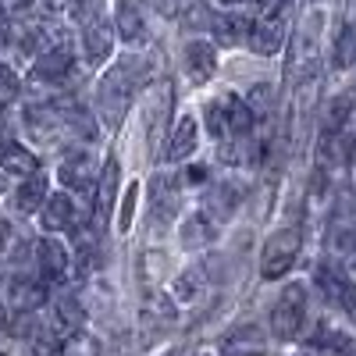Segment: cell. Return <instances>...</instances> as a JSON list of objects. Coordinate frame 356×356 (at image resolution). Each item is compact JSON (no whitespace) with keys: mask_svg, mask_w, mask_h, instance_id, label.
I'll return each instance as SVG.
<instances>
[{"mask_svg":"<svg viewBox=\"0 0 356 356\" xmlns=\"http://www.w3.org/2000/svg\"><path fill=\"white\" fill-rule=\"evenodd\" d=\"M214 22V11L203 4V0H193V4L182 11V25L189 29V33H200V29H211Z\"/></svg>","mask_w":356,"mask_h":356,"instance_id":"7402d4cb","label":"cell"},{"mask_svg":"<svg viewBox=\"0 0 356 356\" xmlns=\"http://www.w3.org/2000/svg\"><path fill=\"white\" fill-rule=\"evenodd\" d=\"M253 122H257V118H253L250 104L239 100L235 93H225V97L211 100L207 111H203V125H207V132H211L218 143L221 139H235V136H250Z\"/></svg>","mask_w":356,"mask_h":356,"instance_id":"7a4b0ae2","label":"cell"},{"mask_svg":"<svg viewBox=\"0 0 356 356\" xmlns=\"http://www.w3.org/2000/svg\"><path fill=\"white\" fill-rule=\"evenodd\" d=\"M36 267H40V278L47 285H57V282H65L68 267H72V257H68V250L61 243L47 235V239L36 243Z\"/></svg>","mask_w":356,"mask_h":356,"instance_id":"7c38bea8","label":"cell"},{"mask_svg":"<svg viewBox=\"0 0 356 356\" xmlns=\"http://www.w3.org/2000/svg\"><path fill=\"white\" fill-rule=\"evenodd\" d=\"M267 353V342H264V332L246 324V328L232 332L221 346V356H264Z\"/></svg>","mask_w":356,"mask_h":356,"instance_id":"e0dca14e","label":"cell"},{"mask_svg":"<svg viewBox=\"0 0 356 356\" xmlns=\"http://www.w3.org/2000/svg\"><path fill=\"white\" fill-rule=\"evenodd\" d=\"M335 65H339V68L356 65V25H346V29H342V36H339V43H335Z\"/></svg>","mask_w":356,"mask_h":356,"instance_id":"603a6c76","label":"cell"},{"mask_svg":"<svg viewBox=\"0 0 356 356\" xmlns=\"http://www.w3.org/2000/svg\"><path fill=\"white\" fill-rule=\"evenodd\" d=\"M150 79V61L139 54H125L122 61H118L97 86V114L104 129H118L122 125V118L129 114L139 86Z\"/></svg>","mask_w":356,"mask_h":356,"instance_id":"6da1fadb","label":"cell"},{"mask_svg":"<svg viewBox=\"0 0 356 356\" xmlns=\"http://www.w3.org/2000/svg\"><path fill=\"white\" fill-rule=\"evenodd\" d=\"M111 47H114V25L100 11L82 15V54H86V61L104 65L111 57Z\"/></svg>","mask_w":356,"mask_h":356,"instance_id":"9c48e42d","label":"cell"},{"mask_svg":"<svg viewBox=\"0 0 356 356\" xmlns=\"http://www.w3.org/2000/svg\"><path fill=\"white\" fill-rule=\"evenodd\" d=\"M118 157H107L104 171H100V182H97V228L107 225L111 218V207H114V193H118Z\"/></svg>","mask_w":356,"mask_h":356,"instance_id":"9a60e30c","label":"cell"},{"mask_svg":"<svg viewBox=\"0 0 356 356\" xmlns=\"http://www.w3.org/2000/svg\"><path fill=\"white\" fill-rule=\"evenodd\" d=\"M75 65V50H72V40L57 33L47 47H40L33 54V79L36 82H61Z\"/></svg>","mask_w":356,"mask_h":356,"instance_id":"8992f818","label":"cell"},{"mask_svg":"<svg viewBox=\"0 0 356 356\" xmlns=\"http://www.w3.org/2000/svg\"><path fill=\"white\" fill-rule=\"evenodd\" d=\"M285 29H289V0H275V4L264 11V18H257L250 25L246 43L260 57H275L285 43Z\"/></svg>","mask_w":356,"mask_h":356,"instance_id":"277c9868","label":"cell"},{"mask_svg":"<svg viewBox=\"0 0 356 356\" xmlns=\"http://www.w3.org/2000/svg\"><path fill=\"white\" fill-rule=\"evenodd\" d=\"M0 171L15 175V178L36 175L40 171V157L29 150V146H22L18 139H0Z\"/></svg>","mask_w":356,"mask_h":356,"instance_id":"4fadbf2b","label":"cell"},{"mask_svg":"<svg viewBox=\"0 0 356 356\" xmlns=\"http://www.w3.org/2000/svg\"><path fill=\"white\" fill-rule=\"evenodd\" d=\"M182 189H186V175L178 171H164V175H154L150 178V200H146V211H150V221L157 232H164L178 207H182Z\"/></svg>","mask_w":356,"mask_h":356,"instance_id":"3957f363","label":"cell"},{"mask_svg":"<svg viewBox=\"0 0 356 356\" xmlns=\"http://www.w3.org/2000/svg\"><path fill=\"white\" fill-rule=\"evenodd\" d=\"M225 4H253V0H225Z\"/></svg>","mask_w":356,"mask_h":356,"instance_id":"d6a6232c","label":"cell"},{"mask_svg":"<svg viewBox=\"0 0 356 356\" xmlns=\"http://www.w3.org/2000/svg\"><path fill=\"white\" fill-rule=\"evenodd\" d=\"M0 8H4L8 18H25L33 11V0H0Z\"/></svg>","mask_w":356,"mask_h":356,"instance_id":"4316f807","label":"cell"},{"mask_svg":"<svg viewBox=\"0 0 356 356\" xmlns=\"http://www.w3.org/2000/svg\"><path fill=\"white\" fill-rule=\"evenodd\" d=\"M154 8L161 15H175V11H182V0H154Z\"/></svg>","mask_w":356,"mask_h":356,"instance_id":"f1b7e54d","label":"cell"},{"mask_svg":"<svg viewBox=\"0 0 356 356\" xmlns=\"http://www.w3.org/2000/svg\"><path fill=\"white\" fill-rule=\"evenodd\" d=\"M196 139H200V125H196V118H193V114H186L182 122L175 125L171 139H168V161H171V164H178V161L193 157Z\"/></svg>","mask_w":356,"mask_h":356,"instance_id":"5bb4252c","label":"cell"},{"mask_svg":"<svg viewBox=\"0 0 356 356\" xmlns=\"http://www.w3.org/2000/svg\"><path fill=\"white\" fill-rule=\"evenodd\" d=\"M203 275L196 271V267H189V271H182V275H178L175 278V285H171V300L175 303H193L196 300V296L203 292Z\"/></svg>","mask_w":356,"mask_h":356,"instance_id":"44dd1931","label":"cell"},{"mask_svg":"<svg viewBox=\"0 0 356 356\" xmlns=\"http://www.w3.org/2000/svg\"><path fill=\"white\" fill-rule=\"evenodd\" d=\"M178 235H182V246H189V250H203V246L218 235V228H214V218H211V214H203V211H200V214H193V218L182 225V232H178Z\"/></svg>","mask_w":356,"mask_h":356,"instance_id":"ffe728a7","label":"cell"},{"mask_svg":"<svg viewBox=\"0 0 356 356\" xmlns=\"http://www.w3.org/2000/svg\"><path fill=\"white\" fill-rule=\"evenodd\" d=\"M250 18L246 15H214V22H211V29H214V36H218V43L221 47H239L246 36H250Z\"/></svg>","mask_w":356,"mask_h":356,"instance_id":"ac0fdd59","label":"cell"},{"mask_svg":"<svg viewBox=\"0 0 356 356\" xmlns=\"http://www.w3.org/2000/svg\"><path fill=\"white\" fill-rule=\"evenodd\" d=\"M300 356H314V353H300Z\"/></svg>","mask_w":356,"mask_h":356,"instance_id":"836d02e7","label":"cell"},{"mask_svg":"<svg viewBox=\"0 0 356 356\" xmlns=\"http://www.w3.org/2000/svg\"><path fill=\"white\" fill-rule=\"evenodd\" d=\"M43 200H47L43 175H40V171H36V175H25L22 186H18V193H15V207H18L22 214H36L40 207H43Z\"/></svg>","mask_w":356,"mask_h":356,"instance_id":"d6986e66","label":"cell"},{"mask_svg":"<svg viewBox=\"0 0 356 356\" xmlns=\"http://www.w3.org/2000/svg\"><path fill=\"white\" fill-rule=\"evenodd\" d=\"M335 303L342 307V314L356 324V282H339V292H335Z\"/></svg>","mask_w":356,"mask_h":356,"instance_id":"d4e9b609","label":"cell"},{"mask_svg":"<svg viewBox=\"0 0 356 356\" xmlns=\"http://www.w3.org/2000/svg\"><path fill=\"white\" fill-rule=\"evenodd\" d=\"M296 257H300V232H296V228L275 232L271 239H267L264 253H260V275L271 278V282L289 275V267L296 264Z\"/></svg>","mask_w":356,"mask_h":356,"instance_id":"52a82bcc","label":"cell"},{"mask_svg":"<svg viewBox=\"0 0 356 356\" xmlns=\"http://www.w3.org/2000/svg\"><path fill=\"white\" fill-rule=\"evenodd\" d=\"M40 225L47 232H75L79 207H75L72 193H47V200L40 207Z\"/></svg>","mask_w":356,"mask_h":356,"instance_id":"30bf717a","label":"cell"},{"mask_svg":"<svg viewBox=\"0 0 356 356\" xmlns=\"http://www.w3.org/2000/svg\"><path fill=\"white\" fill-rule=\"evenodd\" d=\"M8 243H11V228H8L4 221H0V253L8 250Z\"/></svg>","mask_w":356,"mask_h":356,"instance_id":"f546056e","label":"cell"},{"mask_svg":"<svg viewBox=\"0 0 356 356\" xmlns=\"http://www.w3.org/2000/svg\"><path fill=\"white\" fill-rule=\"evenodd\" d=\"M186 72H189L193 82H207V79H211V75L218 72V54H214V47L203 43V40L189 43V47H186Z\"/></svg>","mask_w":356,"mask_h":356,"instance_id":"2e32d148","label":"cell"},{"mask_svg":"<svg viewBox=\"0 0 356 356\" xmlns=\"http://www.w3.org/2000/svg\"><path fill=\"white\" fill-rule=\"evenodd\" d=\"M303 321H307V285L292 282V285L282 289L278 303L271 307V332L282 342H292L303 332Z\"/></svg>","mask_w":356,"mask_h":356,"instance_id":"5b68a950","label":"cell"},{"mask_svg":"<svg viewBox=\"0 0 356 356\" xmlns=\"http://www.w3.org/2000/svg\"><path fill=\"white\" fill-rule=\"evenodd\" d=\"M15 89H18V75L8 65H0V97H11Z\"/></svg>","mask_w":356,"mask_h":356,"instance_id":"83f0119b","label":"cell"},{"mask_svg":"<svg viewBox=\"0 0 356 356\" xmlns=\"http://www.w3.org/2000/svg\"><path fill=\"white\" fill-rule=\"evenodd\" d=\"M4 189H8V175L0 171V196H4Z\"/></svg>","mask_w":356,"mask_h":356,"instance_id":"1f68e13d","label":"cell"},{"mask_svg":"<svg viewBox=\"0 0 356 356\" xmlns=\"http://www.w3.org/2000/svg\"><path fill=\"white\" fill-rule=\"evenodd\" d=\"M136 196H139V186H129L125 203H122V221H118V232H129V225H132V211H136Z\"/></svg>","mask_w":356,"mask_h":356,"instance_id":"484cf974","label":"cell"},{"mask_svg":"<svg viewBox=\"0 0 356 356\" xmlns=\"http://www.w3.org/2000/svg\"><path fill=\"white\" fill-rule=\"evenodd\" d=\"M75 4H79V0H50V8H54V11H72Z\"/></svg>","mask_w":356,"mask_h":356,"instance_id":"4dcf8cb0","label":"cell"},{"mask_svg":"<svg viewBox=\"0 0 356 356\" xmlns=\"http://www.w3.org/2000/svg\"><path fill=\"white\" fill-rule=\"evenodd\" d=\"M235 196H239V193H235L232 186H218L214 189V196H211V207H207V214H218V218H228L232 211H235V203H239V200H235Z\"/></svg>","mask_w":356,"mask_h":356,"instance_id":"cb8c5ba5","label":"cell"},{"mask_svg":"<svg viewBox=\"0 0 356 356\" xmlns=\"http://www.w3.org/2000/svg\"><path fill=\"white\" fill-rule=\"evenodd\" d=\"M57 178L68 193H93L97 189V157L89 150H72L57 164Z\"/></svg>","mask_w":356,"mask_h":356,"instance_id":"ba28073f","label":"cell"},{"mask_svg":"<svg viewBox=\"0 0 356 356\" xmlns=\"http://www.w3.org/2000/svg\"><path fill=\"white\" fill-rule=\"evenodd\" d=\"M114 36L122 43H143L146 36V11L143 0H114Z\"/></svg>","mask_w":356,"mask_h":356,"instance_id":"8fae6325","label":"cell"}]
</instances>
